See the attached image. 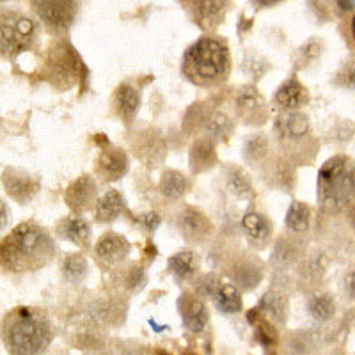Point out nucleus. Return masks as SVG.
Here are the masks:
<instances>
[{"instance_id": "nucleus-1", "label": "nucleus", "mask_w": 355, "mask_h": 355, "mask_svg": "<svg viewBox=\"0 0 355 355\" xmlns=\"http://www.w3.org/2000/svg\"><path fill=\"white\" fill-rule=\"evenodd\" d=\"M57 245L50 233L33 220L21 222L0 242V265L9 272H37L53 261Z\"/></svg>"}, {"instance_id": "nucleus-2", "label": "nucleus", "mask_w": 355, "mask_h": 355, "mask_svg": "<svg viewBox=\"0 0 355 355\" xmlns=\"http://www.w3.org/2000/svg\"><path fill=\"white\" fill-rule=\"evenodd\" d=\"M231 73V53L226 41L202 36L190 44L182 59V75L202 89H215L226 84Z\"/></svg>"}, {"instance_id": "nucleus-3", "label": "nucleus", "mask_w": 355, "mask_h": 355, "mask_svg": "<svg viewBox=\"0 0 355 355\" xmlns=\"http://www.w3.org/2000/svg\"><path fill=\"white\" fill-rule=\"evenodd\" d=\"M6 350L17 355L43 354L53 339L49 316L37 307H17L2 323Z\"/></svg>"}, {"instance_id": "nucleus-4", "label": "nucleus", "mask_w": 355, "mask_h": 355, "mask_svg": "<svg viewBox=\"0 0 355 355\" xmlns=\"http://www.w3.org/2000/svg\"><path fill=\"white\" fill-rule=\"evenodd\" d=\"M354 199V167L347 155L329 158L318 173V201L323 211L339 214Z\"/></svg>"}, {"instance_id": "nucleus-5", "label": "nucleus", "mask_w": 355, "mask_h": 355, "mask_svg": "<svg viewBox=\"0 0 355 355\" xmlns=\"http://www.w3.org/2000/svg\"><path fill=\"white\" fill-rule=\"evenodd\" d=\"M274 137L286 160L311 162L316 155V139L313 137L309 117L299 110H284L274 121Z\"/></svg>"}, {"instance_id": "nucleus-6", "label": "nucleus", "mask_w": 355, "mask_h": 355, "mask_svg": "<svg viewBox=\"0 0 355 355\" xmlns=\"http://www.w3.org/2000/svg\"><path fill=\"white\" fill-rule=\"evenodd\" d=\"M40 27L31 17L15 9L0 11V57L17 59L21 53L36 49Z\"/></svg>"}, {"instance_id": "nucleus-7", "label": "nucleus", "mask_w": 355, "mask_h": 355, "mask_svg": "<svg viewBox=\"0 0 355 355\" xmlns=\"http://www.w3.org/2000/svg\"><path fill=\"white\" fill-rule=\"evenodd\" d=\"M85 73L80 55L68 40L53 41L44 57V78L57 91H68L77 85Z\"/></svg>"}, {"instance_id": "nucleus-8", "label": "nucleus", "mask_w": 355, "mask_h": 355, "mask_svg": "<svg viewBox=\"0 0 355 355\" xmlns=\"http://www.w3.org/2000/svg\"><path fill=\"white\" fill-rule=\"evenodd\" d=\"M34 15L53 36H64L77 21L82 0H28Z\"/></svg>"}, {"instance_id": "nucleus-9", "label": "nucleus", "mask_w": 355, "mask_h": 355, "mask_svg": "<svg viewBox=\"0 0 355 355\" xmlns=\"http://www.w3.org/2000/svg\"><path fill=\"white\" fill-rule=\"evenodd\" d=\"M224 272H226L231 283L243 291L256 290L261 284L263 275H265L261 259L256 258L254 254H249V252H239V254L227 258Z\"/></svg>"}, {"instance_id": "nucleus-10", "label": "nucleus", "mask_w": 355, "mask_h": 355, "mask_svg": "<svg viewBox=\"0 0 355 355\" xmlns=\"http://www.w3.org/2000/svg\"><path fill=\"white\" fill-rule=\"evenodd\" d=\"M130 146H132L133 155L150 169H157L162 162L166 160V141L153 126H142L135 130L130 137Z\"/></svg>"}, {"instance_id": "nucleus-11", "label": "nucleus", "mask_w": 355, "mask_h": 355, "mask_svg": "<svg viewBox=\"0 0 355 355\" xmlns=\"http://www.w3.org/2000/svg\"><path fill=\"white\" fill-rule=\"evenodd\" d=\"M176 227L190 245H202L214 236L215 226L210 217L196 206H183L176 215Z\"/></svg>"}, {"instance_id": "nucleus-12", "label": "nucleus", "mask_w": 355, "mask_h": 355, "mask_svg": "<svg viewBox=\"0 0 355 355\" xmlns=\"http://www.w3.org/2000/svg\"><path fill=\"white\" fill-rule=\"evenodd\" d=\"M231 2L233 0H182L192 21L205 33H211L226 20Z\"/></svg>"}, {"instance_id": "nucleus-13", "label": "nucleus", "mask_w": 355, "mask_h": 355, "mask_svg": "<svg viewBox=\"0 0 355 355\" xmlns=\"http://www.w3.org/2000/svg\"><path fill=\"white\" fill-rule=\"evenodd\" d=\"M234 109H236V116L245 125L261 126L265 125L266 117H268L265 98L259 94L254 85H243L240 89L234 96Z\"/></svg>"}, {"instance_id": "nucleus-14", "label": "nucleus", "mask_w": 355, "mask_h": 355, "mask_svg": "<svg viewBox=\"0 0 355 355\" xmlns=\"http://www.w3.org/2000/svg\"><path fill=\"white\" fill-rule=\"evenodd\" d=\"M2 183L9 198L18 205H28L40 192V178L17 167H8L2 173Z\"/></svg>"}, {"instance_id": "nucleus-15", "label": "nucleus", "mask_w": 355, "mask_h": 355, "mask_svg": "<svg viewBox=\"0 0 355 355\" xmlns=\"http://www.w3.org/2000/svg\"><path fill=\"white\" fill-rule=\"evenodd\" d=\"M98 199V185L91 174L73 180L64 192V202L71 214L84 215L93 210Z\"/></svg>"}, {"instance_id": "nucleus-16", "label": "nucleus", "mask_w": 355, "mask_h": 355, "mask_svg": "<svg viewBox=\"0 0 355 355\" xmlns=\"http://www.w3.org/2000/svg\"><path fill=\"white\" fill-rule=\"evenodd\" d=\"M130 250H132V243L123 234L110 231V233L101 234L98 239L93 252L94 258L101 266L114 268V266H121L126 261V258L130 256Z\"/></svg>"}, {"instance_id": "nucleus-17", "label": "nucleus", "mask_w": 355, "mask_h": 355, "mask_svg": "<svg viewBox=\"0 0 355 355\" xmlns=\"http://www.w3.org/2000/svg\"><path fill=\"white\" fill-rule=\"evenodd\" d=\"M178 311H180L185 329L192 334H201L210 320V313H208L205 300L196 291H185L178 299Z\"/></svg>"}, {"instance_id": "nucleus-18", "label": "nucleus", "mask_w": 355, "mask_h": 355, "mask_svg": "<svg viewBox=\"0 0 355 355\" xmlns=\"http://www.w3.org/2000/svg\"><path fill=\"white\" fill-rule=\"evenodd\" d=\"M130 169V160L128 155L125 150L116 148V146H103L98 155L96 160V174L103 180L105 183H114L117 180H121Z\"/></svg>"}, {"instance_id": "nucleus-19", "label": "nucleus", "mask_w": 355, "mask_h": 355, "mask_svg": "<svg viewBox=\"0 0 355 355\" xmlns=\"http://www.w3.org/2000/svg\"><path fill=\"white\" fill-rule=\"evenodd\" d=\"M242 230L247 243L254 250L265 249L270 243L272 234H274V226H272L270 218L259 214V211H247L243 215Z\"/></svg>"}, {"instance_id": "nucleus-20", "label": "nucleus", "mask_w": 355, "mask_h": 355, "mask_svg": "<svg viewBox=\"0 0 355 355\" xmlns=\"http://www.w3.org/2000/svg\"><path fill=\"white\" fill-rule=\"evenodd\" d=\"M218 164L217 157V141H214L208 135L198 137L192 146H190L189 153V166L192 174H202L214 169Z\"/></svg>"}, {"instance_id": "nucleus-21", "label": "nucleus", "mask_w": 355, "mask_h": 355, "mask_svg": "<svg viewBox=\"0 0 355 355\" xmlns=\"http://www.w3.org/2000/svg\"><path fill=\"white\" fill-rule=\"evenodd\" d=\"M112 105L116 116L119 117L126 126H130L135 121L139 109H141V93H139V89L135 87V85L130 84V82L119 84L116 91H114Z\"/></svg>"}, {"instance_id": "nucleus-22", "label": "nucleus", "mask_w": 355, "mask_h": 355, "mask_svg": "<svg viewBox=\"0 0 355 355\" xmlns=\"http://www.w3.org/2000/svg\"><path fill=\"white\" fill-rule=\"evenodd\" d=\"M55 234L59 239L68 240L75 243L80 249H89L91 247V226L82 215H68L57 222Z\"/></svg>"}, {"instance_id": "nucleus-23", "label": "nucleus", "mask_w": 355, "mask_h": 355, "mask_svg": "<svg viewBox=\"0 0 355 355\" xmlns=\"http://www.w3.org/2000/svg\"><path fill=\"white\" fill-rule=\"evenodd\" d=\"M94 220L98 224H112L114 220L121 217L128 206H126L125 198L119 190H107L105 194L96 199L94 202Z\"/></svg>"}, {"instance_id": "nucleus-24", "label": "nucleus", "mask_w": 355, "mask_h": 355, "mask_svg": "<svg viewBox=\"0 0 355 355\" xmlns=\"http://www.w3.org/2000/svg\"><path fill=\"white\" fill-rule=\"evenodd\" d=\"M274 100L283 110H299L309 101V91L306 85L300 84L297 77H290L286 82L279 85Z\"/></svg>"}, {"instance_id": "nucleus-25", "label": "nucleus", "mask_w": 355, "mask_h": 355, "mask_svg": "<svg viewBox=\"0 0 355 355\" xmlns=\"http://www.w3.org/2000/svg\"><path fill=\"white\" fill-rule=\"evenodd\" d=\"M224 187L239 201H252L254 199V189H252L250 178L247 176V173L242 167H224Z\"/></svg>"}, {"instance_id": "nucleus-26", "label": "nucleus", "mask_w": 355, "mask_h": 355, "mask_svg": "<svg viewBox=\"0 0 355 355\" xmlns=\"http://www.w3.org/2000/svg\"><path fill=\"white\" fill-rule=\"evenodd\" d=\"M258 309L263 316L270 318L272 323L284 325L288 320V311H290L288 297L281 290H268L259 300Z\"/></svg>"}, {"instance_id": "nucleus-27", "label": "nucleus", "mask_w": 355, "mask_h": 355, "mask_svg": "<svg viewBox=\"0 0 355 355\" xmlns=\"http://www.w3.org/2000/svg\"><path fill=\"white\" fill-rule=\"evenodd\" d=\"M211 300L215 302L217 309L224 315H234V313H240L243 307L242 293L234 284L224 283L220 279V283L215 288L214 295H211Z\"/></svg>"}, {"instance_id": "nucleus-28", "label": "nucleus", "mask_w": 355, "mask_h": 355, "mask_svg": "<svg viewBox=\"0 0 355 355\" xmlns=\"http://www.w3.org/2000/svg\"><path fill=\"white\" fill-rule=\"evenodd\" d=\"M265 180L274 189L290 192L295 187V171L290 160H272L265 171Z\"/></svg>"}, {"instance_id": "nucleus-29", "label": "nucleus", "mask_w": 355, "mask_h": 355, "mask_svg": "<svg viewBox=\"0 0 355 355\" xmlns=\"http://www.w3.org/2000/svg\"><path fill=\"white\" fill-rule=\"evenodd\" d=\"M160 194L167 201H180L189 190V180L185 174L174 169H166L160 176Z\"/></svg>"}, {"instance_id": "nucleus-30", "label": "nucleus", "mask_w": 355, "mask_h": 355, "mask_svg": "<svg viewBox=\"0 0 355 355\" xmlns=\"http://www.w3.org/2000/svg\"><path fill=\"white\" fill-rule=\"evenodd\" d=\"M198 268L199 259L192 250H182V252H178V254L169 258V272L180 283L194 279V275L198 274Z\"/></svg>"}, {"instance_id": "nucleus-31", "label": "nucleus", "mask_w": 355, "mask_h": 355, "mask_svg": "<svg viewBox=\"0 0 355 355\" xmlns=\"http://www.w3.org/2000/svg\"><path fill=\"white\" fill-rule=\"evenodd\" d=\"M307 311L309 315L316 320V322H329L336 316V300L331 293L327 291H316L309 297L307 302Z\"/></svg>"}, {"instance_id": "nucleus-32", "label": "nucleus", "mask_w": 355, "mask_h": 355, "mask_svg": "<svg viewBox=\"0 0 355 355\" xmlns=\"http://www.w3.org/2000/svg\"><path fill=\"white\" fill-rule=\"evenodd\" d=\"M270 141L265 133H252L243 142V158L250 166H259L268 157Z\"/></svg>"}, {"instance_id": "nucleus-33", "label": "nucleus", "mask_w": 355, "mask_h": 355, "mask_svg": "<svg viewBox=\"0 0 355 355\" xmlns=\"http://www.w3.org/2000/svg\"><path fill=\"white\" fill-rule=\"evenodd\" d=\"M61 272L64 281L71 284L82 283L89 274V263L87 259L84 258L78 252H71V254H66L62 258L61 263Z\"/></svg>"}, {"instance_id": "nucleus-34", "label": "nucleus", "mask_w": 355, "mask_h": 355, "mask_svg": "<svg viewBox=\"0 0 355 355\" xmlns=\"http://www.w3.org/2000/svg\"><path fill=\"white\" fill-rule=\"evenodd\" d=\"M311 210L306 202L293 201L288 208L286 214V227L293 233H306L309 230Z\"/></svg>"}, {"instance_id": "nucleus-35", "label": "nucleus", "mask_w": 355, "mask_h": 355, "mask_svg": "<svg viewBox=\"0 0 355 355\" xmlns=\"http://www.w3.org/2000/svg\"><path fill=\"white\" fill-rule=\"evenodd\" d=\"M300 256V245L297 243V240H288L281 239L275 243L274 250V261L277 266H288L291 263H295Z\"/></svg>"}, {"instance_id": "nucleus-36", "label": "nucleus", "mask_w": 355, "mask_h": 355, "mask_svg": "<svg viewBox=\"0 0 355 355\" xmlns=\"http://www.w3.org/2000/svg\"><path fill=\"white\" fill-rule=\"evenodd\" d=\"M146 283V274H144V268L139 265H130L126 266L125 270L121 272V277L117 279V284L119 288H125L126 291L130 293H137V290H141Z\"/></svg>"}, {"instance_id": "nucleus-37", "label": "nucleus", "mask_w": 355, "mask_h": 355, "mask_svg": "<svg viewBox=\"0 0 355 355\" xmlns=\"http://www.w3.org/2000/svg\"><path fill=\"white\" fill-rule=\"evenodd\" d=\"M252 325L256 329V338H258L259 345L263 348H274L279 343L277 327H275V323H272L270 320H266L265 316H261Z\"/></svg>"}, {"instance_id": "nucleus-38", "label": "nucleus", "mask_w": 355, "mask_h": 355, "mask_svg": "<svg viewBox=\"0 0 355 355\" xmlns=\"http://www.w3.org/2000/svg\"><path fill=\"white\" fill-rule=\"evenodd\" d=\"M323 53V43L316 37L306 41L299 49V62L302 66H306V62H315L318 61V57H322Z\"/></svg>"}, {"instance_id": "nucleus-39", "label": "nucleus", "mask_w": 355, "mask_h": 355, "mask_svg": "<svg viewBox=\"0 0 355 355\" xmlns=\"http://www.w3.org/2000/svg\"><path fill=\"white\" fill-rule=\"evenodd\" d=\"M220 283V277L217 274H206L202 277L198 279V283H196V293L202 299H211V295H214L215 288L217 284Z\"/></svg>"}, {"instance_id": "nucleus-40", "label": "nucleus", "mask_w": 355, "mask_h": 355, "mask_svg": "<svg viewBox=\"0 0 355 355\" xmlns=\"http://www.w3.org/2000/svg\"><path fill=\"white\" fill-rule=\"evenodd\" d=\"M162 217L157 211H144V214H139L133 217V224L141 227L146 233H153L158 226H160Z\"/></svg>"}, {"instance_id": "nucleus-41", "label": "nucleus", "mask_w": 355, "mask_h": 355, "mask_svg": "<svg viewBox=\"0 0 355 355\" xmlns=\"http://www.w3.org/2000/svg\"><path fill=\"white\" fill-rule=\"evenodd\" d=\"M9 222H11V211H9V206L0 199V233L9 226Z\"/></svg>"}, {"instance_id": "nucleus-42", "label": "nucleus", "mask_w": 355, "mask_h": 355, "mask_svg": "<svg viewBox=\"0 0 355 355\" xmlns=\"http://www.w3.org/2000/svg\"><path fill=\"white\" fill-rule=\"evenodd\" d=\"M250 2H252L258 9H261V8H272V6L275 4H281V2H284V0H250Z\"/></svg>"}, {"instance_id": "nucleus-43", "label": "nucleus", "mask_w": 355, "mask_h": 355, "mask_svg": "<svg viewBox=\"0 0 355 355\" xmlns=\"http://www.w3.org/2000/svg\"><path fill=\"white\" fill-rule=\"evenodd\" d=\"M338 6L343 11H352L354 9V0H338Z\"/></svg>"}]
</instances>
